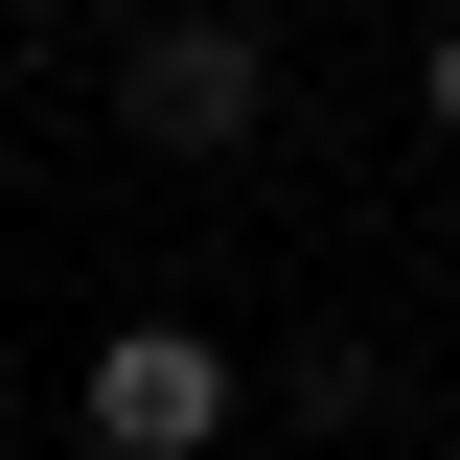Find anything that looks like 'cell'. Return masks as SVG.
I'll return each mask as SVG.
<instances>
[{"instance_id":"4","label":"cell","mask_w":460,"mask_h":460,"mask_svg":"<svg viewBox=\"0 0 460 460\" xmlns=\"http://www.w3.org/2000/svg\"><path fill=\"white\" fill-rule=\"evenodd\" d=\"M0 23H23V0H0Z\"/></svg>"},{"instance_id":"2","label":"cell","mask_w":460,"mask_h":460,"mask_svg":"<svg viewBox=\"0 0 460 460\" xmlns=\"http://www.w3.org/2000/svg\"><path fill=\"white\" fill-rule=\"evenodd\" d=\"M69 438H93V460H208L230 438V345L208 323H115L93 392H69Z\"/></svg>"},{"instance_id":"3","label":"cell","mask_w":460,"mask_h":460,"mask_svg":"<svg viewBox=\"0 0 460 460\" xmlns=\"http://www.w3.org/2000/svg\"><path fill=\"white\" fill-rule=\"evenodd\" d=\"M414 115H438V138H460V23H438V47H414Z\"/></svg>"},{"instance_id":"1","label":"cell","mask_w":460,"mask_h":460,"mask_svg":"<svg viewBox=\"0 0 460 460\" xmlns=\"http://www.w3.org/2000/svg\"><path fill=\"white\" fill-rule=\"evenodd\" d=\"M253 115H277V47H253L230 0H162V23L115 47V138H138V162H253Z\"/></svg>"}]
</instances>
